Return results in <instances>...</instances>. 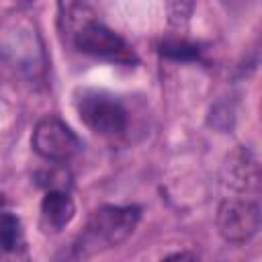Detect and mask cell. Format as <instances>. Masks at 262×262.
Wrapping results in <instances>:
<instances>
[{"instance_id":"obj_1","label":"cell","mask_w":262,"mask_h":262,"mask_svg":"<svg viewBox=\"0 0 262 262\" xmlns=\"http://www.w3.org/2000/svg\"><path fill=\"white\" fill-rule=\"evenodd\" d=\"M141 209L139 207H119V205H104L98 207L88 223L84 233L80 235V242L76 246L80 256H92L96 252L108 250L125 242L135 225L139 223Z\"/></svg>"},{"instance_id":"obj_2","label":"cell","mask_w":262,"mask_h":262,"mask_svg":"<svg viewBox=\"0 0 262 262\" xmlns=\"http://www.w3.org/2000/svg\"><path fill=\"white\" fill-rule=\"evenodd\" d=\"M76 111L82 123L98 135H119L127 127V111L123 102L106 90H80L76 94Z\"/></svg>"},{"instance_id":"obj_3","label":"cell","mask_w":262,"mask_h":262,"mask_svg":"<svg viewBox=\"0 0 262 262\" xmlns=\"http://www.w3.org/2000/svg\"><path fill=\"white\" fill-rule=\"evenodd\" d=\"M33 149L47 162L66 164L74 160L82 147L78 135L57 117H45L35 125L31 137Z\"/></svg>"},{"instance_id":"obj_4","label":"cell","mask_w":262,"mask_h":262,"mask_svg":"<svg viewBox=\"0 0 262 262\" xmlns=\"http://www.w3.org/2000/svg\"><path fill=\"white\" fill-rule=\"evenodd\" d=\"M260 207L250 199H225L217 209V229L225 242L246 244L260 229Z\"/></svg>"},{"instance_id":"obj_5","label":"cell","mask_w":262,"mask_h":262,"mask_svg":"<svg viewBox=\"0 0 262 262\" xmlns=\"http://www.w3.org/2000/svg\"><path fill=\"white\" fill-rule=\"evenodd\" d=\"M76 47L94 57L113 59L121 63L133 61V51L125 43V39L100 23H86L76 33Z\"/></svg>"},{"instance_id":"obj_6","label":"cell","mask_w":262,"mask_h":262,"mask_svg":"<svg viewBox=\"0 0 262 262\" xmlns=\"http://www.w3.org/2000/svg\"><path fill=\"white\" fill-rule=\"evenodd\" d=\"M221 180L227 188L237 192H256L260 184V170L254 156L246 147L231 151L223 164Z\"/></svg>"},{"instance_id":"obj_7","label":"cell","mask_w":262,"mask_h":262,"mask_svg":"<svg viewBox=\"0 0 262 262\" xmlns=\"http://www.w3.org/2000/svg\"><path fill=\"white\" fill-rule=\"evenodd\" d=\"M76 213V205L72 196L61 188H51L41 201V227L47 233L61 231Z\"/></svg>"},{"instance_id":"obj_8","label":"cell","mask_w":262,"mask_h":262,"mask_svg":"<svg viewBox=\"0 0 262 262\" xmlns=\"http://www.w3.org/2000/svg\"><path fill=\"white\" fill-rule=\"evenodd\" d=\"M25 244V231L18 217L12 213H0V248L6 252H16Z\"/></svg>"},{"instance_id":"obj_9","label":"cell","mask_w":262,"mask_h":262,"mask_svg":"<svg viewBox=\"0 0 262 262\" xmlns=\"http://www.w3.org/2000/svg\"><path fill=\"white\" fill-rule=\"evenodd\" d=\"M162 55H166L170 59L188 61L199 55V49H196V45H192L184 39H166L162 43Z\"/></svg>"},{"instance_id":"obj_10","label":"cell","mask_w":262,"mask_h":262,"mask_svg":"<svg viewBox=\"0 0 262 262\" xmlns=\"http://www.w3.org/2000/svg\"><path fill=\"white\" fill-rule=\"evenodd\" d=\"M194 0H166V10H168V20L174 27H184L192 14Z\"/></svg>"},{"instance_id":"obj_11","label":"cell","mask_w":262,"mask_h":262,"mask_svg":"<svg viewBox=\"0 0 262 262\" xmlns=\"http://www.w3.org/2000/svg\"><path fill=\"white\" fill-rule=\"evenodd\" d=\"M2 205H4V194L0 192V209H2Z\"/></svg>"}]
</instances>
